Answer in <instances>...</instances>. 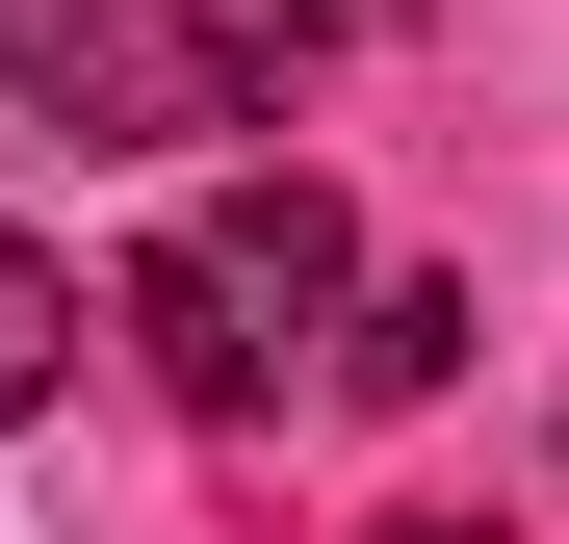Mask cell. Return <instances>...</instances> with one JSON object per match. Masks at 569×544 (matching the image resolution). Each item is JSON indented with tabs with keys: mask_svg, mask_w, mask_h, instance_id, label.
I'll return each instance as SVG.
<instances>
[{
	"mask_svg": "<svg viewBox=\"0 0 569 544\" xmlns=\"http://www.w3.org/2000/svg\"><path fill=\"white\" fill-rule=\"evenodd\" d=\"M311 337H362V208L311 156H259V181H208L156 259H130V363L181 415H284L311 389Z\"/></svg>",
	"mask_w": 569,
	"mask_h": 544,
	"instance_id": "cell-1",
	"label": "cell"
},
{
	"mask_svg": "<svg viewBox=\"0 0 569 544\" xmlns=\"http://www.w3.org/2000/svg\"><path fill=\"white\" fill-rule=\"evenodd\" d=\"M311 52H337V0H0V78L78 156H233L311 105Z\"/></svg>",
	"mask_w": 569,
	"mask_h": 544,
	"instance_id": "cell-2",
	"label": "cell"
},
{
	"mask_svg": "<svg viewBox=\"0 0 569 544\" xmlns=\"http://www.w3.org/2000/svg\"><path fill=\"white\" fill-rule=\"evenodd\" d=\"M440 363H466V286H362V337H337V389H362V415H415Z\"/></svg>",
	"mask_w": 569,
	"mask_h": 544,
	"instance_id": "cell-3",
	"label": "cell"
},
{
	"mask_svg": "<svg viewBox=\"0 0 569 544\" xmlns=\"http://www.w3.org/2000/svg\"><path fill=\"white\" fill-rule=\"evenodd\" d=\"M78 389V286H52V234H0V415H52Z\"/></svg>",
	"mask_w": 569,
	"mask_h": 544,
	"instance_id": "cell-4",
	"label": "cell"
},
{
	"mask_svg": "<svg viewBox=\"0 0 569 544\" xmlns=\"http://www.w3.org/2000/svg\"><path fill=\"white\" fill-rule=\"evenodd\" d=\"M389 544H466V518H389Z\"/></svg>",
	"mask_w": 569,
	"mask_h": 544,
	"instance_id": "cell-5",
	"label": "cell"
}]
</instances>
